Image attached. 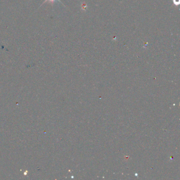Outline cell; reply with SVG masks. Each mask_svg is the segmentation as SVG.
I'll list each match as a JSON object with an SVG mask.
<instances>
[{"mask_svg":"<svg viewBox=\"0 0 180 180\" xmlns=\"http://www.w3.org/2000/svg\"><path fill=\"white\" fill-rule=\"evenodd\" d=\"M56 1V0H45V1L43 2V3L42 4V5H41V6H42L43 4H45L46 2H50V3H52V4H53L55 1ZM57 1H59V2H60V0H57ZM40 6V7H41Z\"/></svg>","mask_w":180,"mask_h":180,"instance_id":"1","label":"cell"},{"mask_svg":"<svg viewBox=\"0 0 180 180\" xmlns=\"http://www.w3.org/2000/svg\"><path fill=\"white\" fill-rule=\"evenodd\" d=\"M173 2L175 5H178L179 3V0H173Z\"/></svg>","mask_w":180,"mask_h":180,"instance_id":"2","label":"cell"}]
</instances>
